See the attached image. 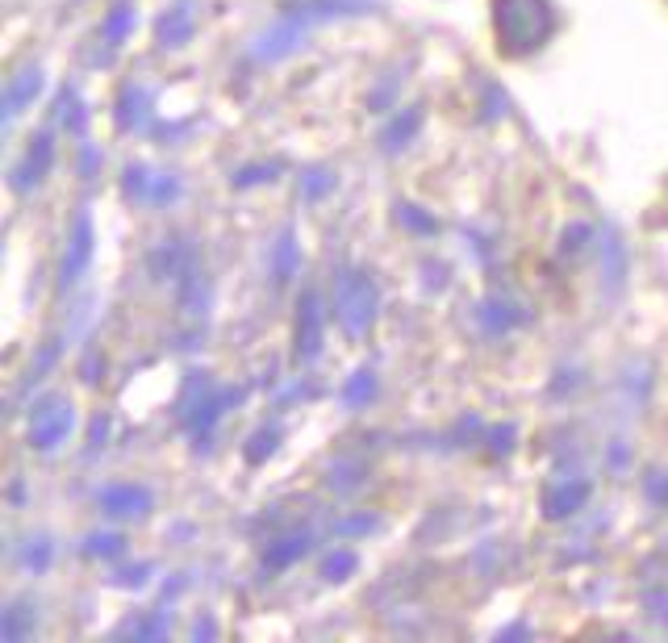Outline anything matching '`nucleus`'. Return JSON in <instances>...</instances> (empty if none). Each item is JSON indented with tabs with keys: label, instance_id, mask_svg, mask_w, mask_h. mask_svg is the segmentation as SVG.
I'll use <instances>...</instances> for the list:
<instances>
[{
	"label": "nucleus",
	"instance_id": "6e6552de",
	"mask_svg": "<svg viewBox=\"0 0 668 643\" xmlns=\"http://www.w3.org/2000/svg\"><path fill=\"white\" fill-rule=\"evenodd\" d=\"M322 351V301L314 289L301 293L297 305V364H314Z\"/></svg>",
	"mask_w": 668,
	"mask_h": 643
},
{
	"label": "nucleus",
	"instance_id": "b1692460",
	"mask_svg": "<svg viewBox=\"0 0 668 643\" xmlns=\"http://www.w3.org/2000/svg\"><path fill=\"white\" fill-rule=\"evenodd\" d=\"M122 185H126V197H134V201H142V205H147V201H151V185H155V172H151V167H142V163H130Z\"/></svg>",
	"mask_w": 668,
	"mask_h": 643
},
{
	"label": "nucleus",
	"instance_id": "2eb2a0df",
	"mask_svg": "<svg viewBox=\"0 0 668 643\" xmlns=\"http://www.w3.org/2000/svg\"><path fill=\"white\" fill-rule=\"evenodd\" d=\"M477 322H481L484 335H506V330H514L518 322H522V310L518 305H509V301H502V297H489V301H481L477 305Z\"/></svg>",
	"mask_w": 668,
	"mask_h": 643
},
{
	"label": "nucleus",
	"instance_id": "c85d7f7f",
	"mask_svg": "<svg viewBox=\"0 0 668 643\" xmlns=\"http://www.w3.org/2000/svg\"><path fill=\"white\" fill-rule=\"evenodd\" d=\"M330 188H335V176H330L326 167H314V172L301 176V197H305V201H322Z\"/></svg>",
	"mask_w": 668,
	"mask_h": 643
},
{
	"label": "nucleus",
	"instance_id": "7c9ffc66",
	"mask_svg": "<svg viewBox=\"0 0 668 643\" xmlns=\"http://www.w3.org/2000/svg\"><path fill=\"white\" fill-rule=\"evenodd\" d=\"M398 222L401 226H409L414 235H434V230H439V222L423 214L418 205H398Z\"/></svg>",
	"mask_w": 668,
	"mask_h": 643
},
{
	"label": "nucleus",
	"instance_id": "473e14b6",
	"mask_svg": "<svg viewBox=\"0 0 668 643\" xmlns=\"http://www.w3.org/2000/svg\"><path fill=\"white\" fill-rule=\"evenodd\" d=\"M589 239H597V230H593V226H572V230H564L560 255H568V260H572V255H581Z\"/></svg>",
	"mask_w": 668,
	"mask_h": 643
},
{
	"label": "nucleus",
	"instance_id": "f03ea898",
	"mask_svg": "<svg viewBox=\"0 0 668 643\" xmlns=\"http://www.w3.org/2000/svg\"><path fill=\"white\" fill-rule=\"evenodd\" d=\"M380 310V293L368 272H343L335 285V318L348 330L351 339H368Z\"/></svg>",
	"mask_w": 668,
	"mask_h": 643
},
{
	"label": "nucleus",
	"instance_id": "9b49d317",
	"mask_svg": "<svg viewBox=\"0 0 668 643\" xmlns=\"http://www.w3.org/2000/svg\"><path fill=\"white\" fill-rule=\"evenodd\" d=\"M42 67H22L17 76H9V84H4V101H0V109H4V126H13L17 122V113H26L34 101H38V92H42Z\"/></svg>",
	"mask_w": 668,
	"mask_h": 643
},
{
	"label": "nucleus",
	"instance_id": "4be33fe9",
	"mask_svg": "<svg viewBox=\"0 0 668 643\" xmlns=\"http://www.w3.org/2000/svg\"><path fill=\"white\" fill-rule=\"evenodd\" d=\"M360 481H364V464H360V459L339 456L335 464H330V477H326V484H330V489H339V493H351V489H355Z\"/></svg>",
	"mask_w": 668,
	"mask_h": 643
},
{
	"label": "nucleus",
	"instance_id": "423d86ee",
	"mask_svg": "<svg viewBox=\"0 0 668 643\" xmlns=\"http://www.w3.org/2000/svg\"><path fill=\"white\" fill-rule=\"evenodd\" d=\"M589 502V481L585 477H568V472H560L556 481L543 489V518L547 522H564V518H572L577 509Z\"/></svg>",
	"mask_w": 668,
	"mask_h": 643
},
{
	"label": "nucleus",
	"instance_id": "a878e982",
	"mask_svg": "<svg viewBox=\"0 0 668 643\" xmlns=\"http://www.w3.org/2000/svg\"><path fill=\"white\" fill-rule=\"evenodd\" d=\"M59 117H63V126L72 130L76 138H84V126H88V113H84V105H80V97L72 92V88H63V97H59Z\"/></svg>",
	"mask_w": 668,
	"mask_h": 643
},
{
	"label": "nucleus",
	"instance_id": "5701e85b",
	"mask_svg": "<svg viewBox=\"0 0 668 643\" xmlns=\"http://www.w3.org/2000/svg\"><path fill=\"white\" fill-rule=\"evenodd\" d=\"M122 635H134V640H163L167 635V615H142V618H130L126 627H122Z\"/></svg>",
	"mask_w": 668,
	"mask_h": 643
},
{
	"label": "nucleus",
	"instance_id": "f8f14e48",
	"mask_svg": "<svg viewBox=\"0 0 668 643\" xmlns=\"http://www.w3.org/2000/svg\"><path fill=\"white\" fill-rule=\"evenodd\" d=\"M34 627H38V606L29 597H17L0 610V643H26L34 640Z\"/></svg>",
	"mask_w": 668,
	"mask_h": 643
},
{
	"label": "nucleus",
	"instance_id": "dca6fc26",
	"mask_svg": "<svg viewBox=\"0 0 668 643\" xmlns=\"http://www.w3.org/2000/svg\"><path fill=\"white\" fill-rule=\"evenodd\" d=\"M192 26H197L192 4H176V9H167L160 17V42L163 47H185L188 38H192Z\"/></svg>",
	"mask_w": 668,
	"mask_h": 643
},
{
	"label": "nucleus",
	"instance_id": "f704fd0d",
	"mask_svg": "<svg viewBox=\"0 0 668 643\" xmlns=\"http://www.w3.org/2000/svg\"><path fill=\"white\" fill-rule=\"evenodd\" d=\"M147 572H151V564H134L126 572H117V585L122 590H138V585H147Z\"/></svg>",
	"mask_w": 668,
	"mask_h": 643
},
{
	"label": "nucleus",
	"instance_id": "412c9836",
	"mask_svg": "<svg viewBox=\"0 0 668 643\" xmlns=\"http://www.w3.org/2000/svg\"><path fill=\"white\" fill-rule=\"evenodd\" d=\"M126 552V535L117 531H97V535L84 539V556H97V560H117Z\"/></svg>",
	"mask_w": 668,
	"mask_h": 643
},
{
	"label": "nucleus",
	"instance_id": "4468645a",
	"mask_svg": "<svg viewBox=\"0 0 668 643\" xmlns=\"http://www.w3.org/2000/svg\"><path fill=\"white\" fill-rule=\"evenodd\" d=\"M272 285L280 289V285H289L297 276V268H301V255H297V235H293V226H285L280 230V239L272 242Z\"/></svg>",
	"mask_w": 668,
	"mask_h": 643
},
{
	"label": "nucleus",
	"instance_id": "2f4dec72",
	"mask_svg": "<svg viewBox=\"0 0 668 643\" xmlns=\"http://www.w3.org/2000/svg\"><path fill=\"white\" fill-rule=\"evenodd\" d=\"M180 197V180L167 176V172H155V185H151V201L147 205H172Z\"/></svg>",
	"mask_w": 668,
	"mask_h": 643
},
{
	"label": "nucleus",
	"instance_id": "20e7f679",
	"mask_svg": "<svg viewBox=\"0 0 668 643\" xmlns=\"http://www.w3.org/2000/svg\"><path fill=\"white\" fill-rule=\"evenodd\" d=\"M305 29H310V22L289 4V9L255 38V59H260V63H280V59H289V54L305 42Z\"/></svg>",
	"mask_w": 668,
	"mask_h": 643
},
{
	"label": "nucleus",
	"instance_id": "0eeeda50",
	"mask_svg": "<svg viewBox=\"0 0 668 643\" xmlns=\"http://www.w3.org/2000/svg\"><path fill=\"white\" fill-rule=\"evenodd\" d=\"M151 502H155L151 489H147V484H134V481L97 489V506L105 509L109 518H147V514H151Z\"/></svg>",
	"mask_w": 668,
	"mask_h": 643
},
{
	"label": "nucleus",
	"instance_id": "72a5a7b5",
	"mask_svg": "<svg viewBox=\"0 0 668 643\" xmlns=\"http://www.w3.org/2000/svg\"><path fill=\"white\" fill-rule=\"evenodd\" d=\"M643 489H647V497H652L656 506L668 509V472H660V468H652V472L643 477Z\"/></svg>",
	"mask_w": 668,
	"mask_h": 643
},
{
	"label": "nucleus",
	"instance_id": "ddd939ff",
	"mask_svg": "<svg viewBox=\"0 0 668 643\" xmlns=\"http://www.w3.org/2000/svg\"><path fill=\"white\" fill-rule=\"evenodd\" d=\"M151 117V88L130 84L122 97H117V130H142Z\"/></svg>",
	"mask_w": 668,
	"mask_h": 643
},
{
	"label": "nucleus",
	"instance_id": "aec40b11",
	"mask_svg": "<svg viewBox=\"0 0 668 643\" xmlns=\"http://www.w3.org/2000/svg\"><path fill=\"white\" fill-rule=\"evenodd\" d=\"M130 29H134V9L130 4H117V9H109V17L101 22V42L105 47H122Z\"/></svg>",
	"mask_w": 668,
	"mask_h": 643
},
{
	"label": "nucleus",
	"instance_id": "7ed1b4c3",
	"mask_svg": "<svg viewBox=\"0 0 668 643\" xmlns=\"http://www.w3.org/2000/svg\"><path fill=\"white\" fill-rule=\"evenodd\" d=\"M72 430H76V409L67 398L47 393L42 402H34V409H29V447L34 452L51 456L72 439Z\"/></svg>",
	"mask_w": 668,
	"mask_h": 643
},
{
	"label": "nucleus",
	"instance_id": "f257e3e1",
	"mask_svg": "<svg viewBox=\"0 0 668 643\" xmlns=\"http://www.w3.org/2000/svg\"><path fill=\"white\" fill-rule=\"evenodd\" d=\"M493 29L506 54H534L556 34V13L547 0H497Z\"/></svg>",
	"mask_w": 668,
	"mask_h": 643
},
{
	"label": "nucleus",
	"instance_id": "bb28decb",
	"mask_svg": "<svg viewBox=\"0 0 668 643\" xmlns=\"http://www.w3.org/2000/svg\"><path fill=\"white\" fill-rule=\"evenodd\" d=\"M51 556H54L51 539L47 535L29 539L26 547H22V568H29V572H47V568H51Z\"/></svg>",
	"mask_w": 668,
	"mask_h": 643
},
{
	"label": "nucleus",
	"instance_id": "1a4fd4ad",
	"mask_svg": "<svg viewBox=\"0 0 668 643\" xmlns=\"http://www.w3.org/2000/svg\"><path fill=\"white\" fill-rule=\"evenodd\" d=\"M597 272H602L606 293L610 297L622 293L627 272H631V255H627V242L618 239L615 230H602V235H597Z\"/></svg>",
	"mask_w": 668,
	"mask_h": 643
},
{
	"label": "nucleus",
	"instance_id": "39448f33",
	"mask_svg": "<svg viewBox=\"0 0 668 643\" xmlns=\"http://www.w3.org/2000/svg\"><path fill=\"white\" fill-rule=\"evenodd\" d=\"M92 251H97V230H92V214L80 210L72 230H67V247H63V260H59V285L72 289L80 280L88 264H92Z\"/></svg>",
	"mask_w": 668,
	"mask_h": 643
},
{
	"label": "nucleus",
	"instance_id": "9d476101",
	"mask_svg": "<svg viewBox=\"0 0 668 643\" xmlns=\"http://www.w3.org/2000/svg\"><path fill=\"white\" fill-rule=\"evenodd\" d=\"M51 163H54V142H51V135H38V138H34V142L26 147L22 163L13 167V188H17V192H29V188H38L42 180H47Z\"/></svg>",
	"mask_w": 668,
	"mask_h": 643
},
{
	"label": "nucleus",
	"instance_id": "c9c22d12",
	"mask_svg": "<svg viewBox=\"0 0 668 643\" xmlns=\"http://www.w3.org/2000/svg\"><path fill=\"white\" fill-rule=\"evenodd\" d=\"M368 531H376V518H348V522H339L335 527V535H368Z\"/></svg>",
	"mask_w": 668,
	"mask_h": 643
},
{
	"label": "nucleus",
	"instance_id": "c756f323",
	"mask_svg": "<svg viewBox=\"0 0 668 643\" xmlns=\"http://www.w3.org/2000/svg\"><path fill=\"white\" fill-rule=\"evenodd\" d=\"M276 180V167L272 163H251V167H242L230 176V185L235 188H255V185H272Z\"/></svg>",
	"mask_w": 668,
	"mask_h": 643
},
{
	"label": "nucleus",
	"instance_id": "e433bc0d",
	"mask_svg": "<svg viewBox=\"0 0 668 643\" xmlns=\"http://www.w3.org/2000/svg\"><path fill=\"white\" fill-rule=\"evenodd\" d=\"M97 167H101V155H97V151H92V147L84 142V147H80V172H84V180H92V172H97Z\"/></svg>",
	"mask_w": 668,
	"mask_h": 643
},
{
	"label": "nucleus",
	"instance_id": "393cba45",
	"mask_svg": "<svg viewBox=\"0 0 668 643\" xmlns=\"http://www.w3.org/2000/svg\"><path fill=\"white\" fill-rule=\"evenodd\" d=\"M355 568H360V556L348 552V547H339V552H330V556L322 560V577H326V581H348Z\"/></svg>",
	"mask_w": 668,
	"mask_h": 643
},
{
	"label": "nucleus",
	"instance_id": "f3484780",
	"mask_svg": "<svg viewBox=\"0 0 668 643\" xmlns=\"http://www.w3.org/2000/svg\"><path fill=\"white\" fill-rule=\"evenodd\" d=\"M418 126H423V109L418 105H409V109H401L398 117L385 126V151H401V147H409V138L418 135Z\"/></svg>",
	"mask_w": 668,
	"mask_h": 643
},
{
	"label": "nucleus",
	"instance_id": "6ab92c4d",
	"mask_svg": "<svg viewBox=\"0 0 668 643\" xmlns=\"http://www.w3.org/2000/svg\"><path fill=\"white\" fill-rule=\"evenodd\" d=\"M310 552V539L305 535H289V539H276L272 547H267L264 564L267 568H289V564H297L301 556Z\"/></svg>",
	"mask_w": 668,
	"mask_h": 643
},
{
	"label": "nucleus",
	"instance_id": "cd10ccee",
	"mask_svg": "<svg viewBox=\"0 0 668 643\" xmlns=\"http://www.w3.org/2000/svg\"><path fill=\"white\" fill-rule=\"evenodd\" d=\"M276 443H280V427H260L251 434V443H247V459L251 464H264L276 452Z\"/></svg>",
	"mask_w": 668,
	"mask_h": 643
},
{
	"label": "nucleus",
	"instance_id": "a211bd4d",
	"mask_svg": "<svg viewBox=\"0 0 668 643\" xmlns=\"http://www.w3.org/2000/svg\"><path fill=\"white\" fill-rule=\"evenodd\" d=\"M376 398V373L373 368H355L351 380L343 384V405L348 409H364Z\"/></svg>",
	"mask_w": 668,
	"mask_h": 643
}]
</instances>
